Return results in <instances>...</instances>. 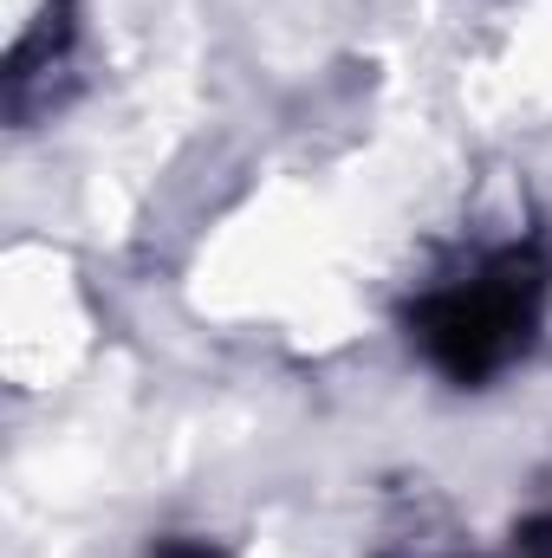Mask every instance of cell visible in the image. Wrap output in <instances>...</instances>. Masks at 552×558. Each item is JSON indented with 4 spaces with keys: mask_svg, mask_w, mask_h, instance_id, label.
<instances>
[{
    "mask_svg": "<svg viewBox=\"0 0 552 558\" xmlns=\"http://www.w3.org/2000/svg\"><path fill=\"white\" fill-rule=\"evenodd\" d=\"M149 558H228V553H215L208 539H163Z\"/></svg>",
    "mask_w": 552,
    "mask_h": 558,
    "instance_id": "277c9868",
    "label": "cell"
},
{
    "mask_svg": "<svg viewBox=\"0 0 552 558\" xmlns=\"http://www.w3.org/2000/svg\"><path fill=\"white\" fill-rule=\"evenodd\" d=\"M547 292L552 267L540 247H494L416 299L410 338L435 377H448L455 390H488L540 344Z\"/></svg>",
    "mask_w": 552,
    "mask_h": 558,
    "instance_id": "6da1fadb",
    "label": "cell"
},
{
    "mask_svg": "<svg viewBox=\"0 0 552 558\" xmlns=\"http://www.w3.org/2000/svg\"><path fill=\"white\" fill-rule=\"evenodd\" d=\"M0 33H7V105L20 118L26 85L39 72H52L72 46V0H7Z\"/></svg>",
    "mask_w": 552,
    "mask_h": 558,
    "instance_id": "7a4b0ae2",
    "label": "cell"
},
{
    "mask_svg": "<svg viewBox=\"0 0 552 558\" xmlns=\"http://www.w3.org/2000/svg\"><path fill=\"white\" fill-rule=\"evenodd\" d=\"M507 558H552V507H540V513H533V520L514 533Z\"/></svg>",
    "mask_w": 552,
    "mask_h": 558,
    "instance_id": "3957f363",
    "label": "cell"
}]
</instances>
